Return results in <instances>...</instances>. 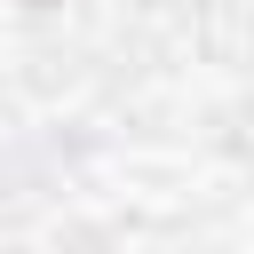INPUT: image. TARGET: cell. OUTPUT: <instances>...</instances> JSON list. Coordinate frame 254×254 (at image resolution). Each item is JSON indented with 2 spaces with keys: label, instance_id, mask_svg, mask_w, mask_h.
I'll use <instances>...</instances> for the list:
<instances>
[{
  "label": "cell",
  "instance_id": "6da1fadb",
  "mask_svg": "<svg viewBox=\"0 0 254 254\" xmlns=\"http://www.w3.org/2000/svg\"><path fill=\"white\" fill-rule=\"evenodd\" d=\"M24 8H48V0H24Z\"/></svg>",
  "mask_w": 254,
  "mask_h": 254
}]
</instances>
